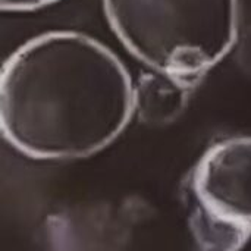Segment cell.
Segmentation results:
<instances>
[{"mask_svg": "<svg viewBox=\"0 0 251 251\" xmlns=\"http://www.w3.org/2000/svg\"><path fill=\"white\" fill-rule=\"evenodd\" d=\"M134 112L135 87L125 65L88 35H38L3 65L1 131L31 159L94 154L118 138Z\"/></svg>", "mask_w": 251, "mask_h": 251, "instance_id": "6da1fadb", "label": "cell"}, {"mask_svg": "<svg viewBox=\"0 0 251 251\" xmlns=\"http://www.w3.org/2000/svg\"><path fill=\"white\" fill-rule=\"evenodd\" d=\"M116 37L138 60L193 88L234 47L238 0H103Z\"/></svg>", "mask_w": 251, "mask_h": 251, "instance_id": "7a4b0ae2", "label": "cell"}, {"mask_svg": "<svg viewBox=\"0 0 251 251\" xmlns=\"http://www.w3.org/2000/svg\"><path fill=\"white\" fill-rule=\"evenodd\" d=\"M193 191L213 224L246 238L251 231V137L210 147L194 169Z\"/></svg>", "mask_w": 251, "mask_h": 251, "instance_id": "3957f363", "label": "cell"}, {"mask_svg": "<svg viewBox=\"0 0 251 251\" xmlns=\"http://www.w3.org/2000/svg\"><path fill=\"white\" fill-rule=\"evenodd\" d=\"M190 90L165 74H146L135 87V110L147 124L171 122L185 107Z\"/></svg>", "mask_w": 251, "mask_h": 251, "instance_id": "277c9868", "label": "cell"}, {"mask_svg": "<svg viewBox=\"0 0 251 251\" xmlns=\"http://www.w3.org/2000/svg\"><path fill=\"white\" fill-rule=\"evenodd\" d=\"M54 1L57 0H0V7L4 12H29Z\"/></svg>", "mask_w": 251, "mask_h": 251, "instance_id": "5b68a950", "label": "cell"}]
</instances>
